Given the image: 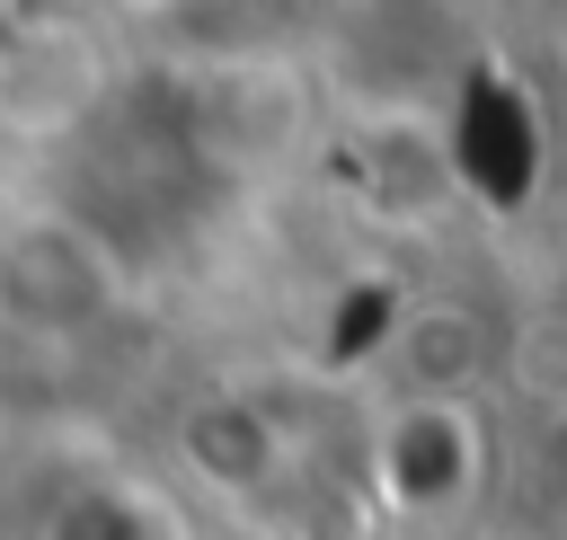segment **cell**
<instances>
[{"label": "cell", "mask_w": 567, "mask_h": 540, "mask_svg": "<svg viewBox=\"0 0 567 540\" xmlns=\"http://www.w3.org/2000/svg\"><path fill=\"white\" fill-rule=\"evenodd\" d=\"M328 53L363 115H425L452 106V89L478 71L461 0H337Z\"/></svg>", "instance_id": "1"}, {"label": "cell", "mask_w": 567, "mask_h": 540, "mask_svg": "<svg viewBox=\"0 0 567 540\" xmlns=\"http://www.w3.org/2000/svg\"><path fill=\"white\" fill-rule=\"evenodd\" d=\"M115 301H124V266L80 212H27L0 230V328L35 345H71Z\"/></svg>", "instance_id": "2"}, {"label": "cell", "mask_w": 567, "mask_h": 540, "mask_svg": "<svg viewBox=\"0 0 567 540\" xmlns=\"http://www.w3.org/2000/svg\"><path fill=\"white\" fill-rule=\"evenodd\" d=\"M292 133H301V89H292L275 62L221 53L213 71H186V80H177V142H186L204 168L248 177V168L284 159Z\"/></svg>", "instance_id": "3"}, {"label": "cell", "mask_w": 567, "mask_h": 540, "mask_svg": "<svg viewBox=\"0 0 567 540\" xmlns=\"http://www.w3.org/2000/svg\"><path fill=\"white\" fill-rule=\"evenodd\" d=\"M487 469V434L461 390H408L372 434V478L399 513H452Z\"/></svg>", "instance_id": "4"}, {"label": "cell", "mask_w": 567, "mask_h": 540, "mask_svg": "<svg viewBox=\"0 0 567 540\" xmlns=\"http://www.w3.org/2000/svg\"><path fill=\"white\" fill-rule=\"evenodd\" d=\"M177 451H186V469H195L213 496H266V487L284 478V425H275V407L248 398V390L195 398L186 425H177Z\"/></svg>", "instance_id": "5"}, {"label": "cell", "mask_w": 567, "mask_h": 540, "mask_svg": "<svg viewBox=\"0 0 567 540\" xmlns=\"http://www.w3.org/2000/svg\"><path fill=\"white\" fill-rule=\"evenodd\" d=\"M44 540H168V522H159V505H151V496H133V487L97 478V487H71V496L53 505Z\"/></svg>", "instance_id": "6"}, {"label": "cell", "mask_w": 567, "mask_h": 540, "mask_svg": "<svg viewBox=\"0 0 567 540\" xmlns=\"http://www.w3.org/2000/svg\"><path fill=\"white\" fill-rule=\"evenodd\" d=\"M558 44H567V18H558Z\"/></svg>", "instance_id": "7"}]
</instances>
